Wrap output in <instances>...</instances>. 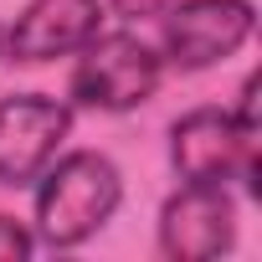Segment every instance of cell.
<instances>
[{
    "label": "cell",
    "mask_w": 262,
    "mask_h": 262,
    "mask_svg": "<svg viewBox=\"0 0 262 262\" xmlns=\"http://www.w3.org/2000/svg\"><path fill=\"white\" fill-rule=\"evenodd\" d=\"M0 52H6V31H0Z\"/></svg>",
    "instance_id": "cell-10"
},
{
    "label": "cell",
    "mask_w": 262,
    "mask_h": 262,
    "mask_svg": "<svg viewBox=\"0 0 262 262\" xmlns=\"http://www.w3.org/2000/svg\"><path fill=\"white\" fill-rule=\"evenodd\" d=\"M31 252H36V231L0 211V262H26Z\"/></svg>",
    "instance_id": "cell-8"
},
{
    "label": "cell",
    "mask_w": 262,
    "mask_h": 262,
    "mask_svg": "<svg viewBox=\"0 0 262 262\" xmlns=\"http://www.w3.org/2000/svg\"><path fill=\"white\" fill-rule=\"evenodd\" d=\"M165 57L134 31H93L77 47V67L67 77V93L77 108L98 113H128L160 93Z\"/></svg>",
    "instance_id": "cell-2"
},
{
    "label": "cell",
    "mask_w": 262,
    "mask_h": 262,
    "mask_svg": "<svg viewBox=\"0 0 262 262\" xmlns=\"http://www.w3.org/2000/svg\"><path fill=\"white\" fill-rule=\"evenodd\" d=\"M170 165L185 185L247 180L257 195V128H247L231 108H190L170 128Z\"/></svg>",
    "instance_id": "cell-3"
},
{
    "label": "cell",
    "mask_w": 262,
    "mask_h": 262,
    "mask_svg": "<svg viewBox=\"0 0 262 262\" xmlns=\"http://www.w3.org/2000/svg\"><path fill=\"white\" fill-rule=\"evenodd\" d=\"M160 257L170 262H216L236 247V201L226 185H180L160 206L155 226Z\"/></svg>",
    "instance_id": "cell-6"
},
{
    "label": "cell",
    "mask_w": 262,
    "mask_h": 262,
    "mask_svg": "<svg viewBox=\"0 0 262 262\" xmlns=\"http://www.w3.org/2000/svg\"><path fill=\"white\" fill-rule=\"evenodd\" d=\"M72 134V103L52 93L0 98V185H31Z\"/></svg>",
    "instance_id": "cell-5"
},
{
    "label": "cell",
    "mask_w": 262,
    "mask_h": 262,
    "mask_svg": "<svg viewBox=\"0 0 262 262\" xmlns=\"http://www.w3.org/2000/svg\"><path fill=\"white\" fill-rule=\"evenodd\" d=\"M160 21H165L160 57L180 72H201V67L236 57L252 41L257 11H252V0H180V6L170 0Z\"/></svg>",
    "instance_id": "cell-4"
},
{
    "label": "cell",
    "mask_w": 262,
    "mask_h": 262,
    "mask_svg": "<svg viewBox=\"0 0 262 262\" xmlns=\"http://www.w3.org/2000/svg\"><path fill=\"white\" fill-rule=\"evenodd\" d=\"M31 185H36V242L57 252L98 236L123 206V175L103 149L57 155Z\"/></svg>",
    "instance_id": "cell-1"
},
{
    "label": "cell",
    "mask_w": 262,
    "mask_h": 262,
    "mask_svg": "<svg viewBox=\"0 0 262 262\" xmlns=\"http://www.w3.org/2000/svg\"><path fill=\"white\" fill-rule=\"evenodd\" d=\"M98 26H103L98 0H26V11L6 31V52L11 62H26V67L57 62V57H72Z\"/></svg>",
    "instance_id": "cell-7"
},
{
    "label": "cell",
    "mask_w": 262,
    "mask_h": 262,
    "mask_svg": "<svg viewBox=\"0 0 262 262\" xmlns=\"http://www.w3.org/2000/svg\"><path fill=\"white\" fill-rule=\"evenodd\" d=\"M170 0H108V11L118 21H160Z\"/></svg>",
    "instance_id": "cell-9"
}]
</instances>
